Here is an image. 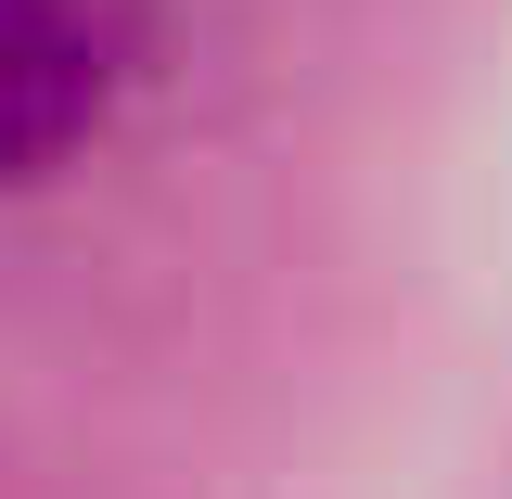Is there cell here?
Wrapping results in <instances>:
<instances>
[{
	"label": "cell",
	"mask_w": 512,
	"mask_h": 499,
	"mask_svg": "<svg viewBox=\"0 0 512 499\" xmlns=\"http://www.w3.org/2000/svg\"><path fill=\"white\" fill-rule=\"evenodd\" d=\"M103 26H90V0H0V180H39L64 167L90 116H103Z\"/></svg>",
	"instance_id": "1"
}]
</instances>
